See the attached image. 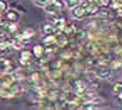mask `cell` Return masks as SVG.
Returning <instances> with one entry per match:
<instances>
[{
  "label": "cell",
  "mask_w": 122,
  "mask_h": 110,
  "mask_svg": "<svg viewBox=\"0 0 122 110\" xmlns=\"http://www.w3.org/2000/svg\"><path fill=\"white\" fill-rule=\"evenodd\" d=\"M112 91L115 94L121 93V92H122V82H116V83L114 84L113 88H112Z\"/></svg>",
  "instance_id": "obj_15"
},
{
  "label": "cell",
  "mask_w": 122,
  "mask_h": 110,
  "mask_svg": "<svg viewBox=\"0 0 122 110\" xmlns=\"http://www.w3.org/2000/svg\"><path fill=\"white\" fill-rule=\"evenodd\" d=\"M86 5V12L88 15L93 16V15H97L99 12V6L96 2H92V3H87V2H82Z\"/></svg>",
  "instance_id": "obj_6"
},
{
  "label": "cell",
  "mask_w": 122,
  "mask_h": 110,
  "mask_svg": "<svg viewBox=\"0 0 122 110\" xmlns=\"http://www.w3.org/2000/svg\"><path fill=\"white\" fill-rule=\"evenodd\" d=\"M2 21V12H0V23H1Z\"/></svg>",
  "instance_id": "obj_24"
},
{
  "label": "cell",
  "mask_w": 122,
  "mask_h": 110,
  "mask_svg": "<svg viewBox=\"0 0 122 110\" xmlns=\"http://www.w3.org/2000/svg\"><path fill=\"white\" fill-rule=\"evenodd\" d=\"M46 95L49 100L53 101L55 98H57V97L60 95V92H59V90H56V89H52V90H49L48 92H46Z\"/></svg>",
  "instance_id": "obj_13"
},
{
  "label": "cell",
  "mask_w": 122,
  "mask_h": 110,
  "mask_svg": "<svg viewBox=\"0 0 122 110\" xmlns=\"http://www.w3.org/2000/svg\"><path fill=\"white\" fill-rule=\"evenodd\" d=\"M118 95H119V98H120V100H122V92H121V93H119Z\"/></svg>",
  "instance_id": "obj_25"
},
{
  "label": "cell",
  "mask_w": 122,
  "mask_h": 110,
  "mask_svg": "<svg viewBox=\"0 0 122 110\" xmlns=\"http://www.w3.org/2000/svg\"><path fill=\"white\" fill-rule=\"evenodd\" d=\"M55 43L59 47H65L66 45H68L69 43V39H68V36L66 35H63L62 33H60L59 36H56V41Z\"/></svg>",
  "instance_id": "obj_7"
},
{
  "label": "cell",
  "mask_w": 122,
  "mask_h": 110,
  "mask_svg": "<svg viewBox=\"0 0 122 110\" xmlns=\"http://www.w3.org/2000/svg\"><path fill=\"white\" fill-rule=\"evenodd\" d=\"M55 25L54 23H52L50 21H45L41 24V30L44 35H51V34L55 33Z\"/></svg>",
  "instance_id": "obj_5"
},
{
  "label": "cell",
  "mask_w": 122,
  "mask_h": 110,
  "mask_svg": "<svg viewBox=\"0 0 122 110\" xmlns=\"http://www.w3.org/2000/svg\"><path fill=\"white\" fill-rule=\"evenodd\" d=\"M98 15L103 19H107L111 16V12H109V10H107V8H101V10H99Z\"/></svg>",
  "instance_id": "obj_17"
},
{
  "label": "cell",
  "mask_w": 122,
  "mask_h": 110,
  "mask_svg": "<svg viewBox=\"0 0 122 110\" xmlns=\"http://www.w3.org/2000/svg\"><path fill=\"white\" fill-rule=\"evenodd\" d=\"M97 4H100L102 6H109L111 3V0H96Z\"/></svg>",
  "instance_id": "obj_22"
},
{
  "label": "cell",
  "mask_w": 122,
  "mask_h": 110,
  "mask_svg": "<svg viewBox=\"0 0 122 110\" xmlns=\"http://www.w3.org/2000/svg\"><path fill=\"white\" fill-rule=\"evenodd\" d=\"M111 5L115 10L122 8V0H111Z\"/></svg>",
  "instance_id": "obj_18"
},
{
  "label": "cell",
  "mask_w": 122,
  "mask_h": 110,
  "mask_svg": "<svg viewBox=\"0 0 122 110\" xmlns=\"http://www.w3.org/2000/svg\"><path fill=\"white\" fill-rule=\"evenodd\" d=\"M32 53H34L37 58H42L43 55L45 53V47L41 44L35 45L34 48H32Z\"/></svg>",
  "instance_id": "obj_10"
},
{
  "label": "cell",
  "mask_w": 122,
  "mask_h": 110,
  "mask_svg": "<svg viewBox=\"0 0 122 110\" xmlns=\"http://www.w3.org/2000/svg\"><path fill=\"white\" fill-rule=\"evenodd\" d=\"M55 41H56V36H53V34L46 35V37L43 39V43L45 45H54Z\"/></svg>",
  "instance_id": "obj_12"
},
{
  "label": "cell",
  "mask_w": 122,
  "mask_h": 110,
  "mask_svg": "<svg viewBox=\"0 0 122 110\" xmlns=\"http://www.w3.org/2000/svg\"><path fill=\"white\" fill-rule=\"evenodd\" d=\"M111 65H112V68H114V69L121 68V66H122V61H120V60H115V61H113L112 63H111Z\"/></svg>",
  "instance_id": "obj_21"
},
{
  "label": "cell",
  "mask_w": 122,
  "mask_h": 110,
  "mask_svg": "<svg viewBox=\"0 0 122 110\" xmlns=\"http://www.w3.org/2000/svg\"><path fill=\"white\" fill-rule=\"evenodd\" d=\"M86 15H87V12H86V5L84 3H80L75 7L71 8V17L74 20H80Z\"/></svg>",
  "instance_id": "obj_2"
},
{
  "label": "cell",
  "mask_w": 122,
  "mask_h": 110,
  "mask_svg": "<svg viewBox=\"0 0 122 110\" xmlns=\"http://www.w3.org/2000/svg\"><path fill=\"white\" fill-rule=\"evenodd\" d=\"M85 77L87 78V80L89 81H95L97 80V75H96V72H95V70H87L85 73Z\"/></svg>",
  "instance_id": "obj_14"
},
{
  "label": "cell",
  "mask_w": 122,
  "mask_h": 110,
  "mask_svg": "<svg viewBox=\"0 0 122 110\" xmlns=\"http://www.w3.org/2000/svg\"><path fill=\"white\" fill-rule=\"evenodd\" d=\"M95 72L97 78L101 79V80H109L112 77V70L109 68H105V66H100L99 68L95 70Z\"/></svg>",
  "instance_id": "obj_4"
},
{
  "label": "cell",
  "mask_w": 122,
  "mask_h": 110,
  "mask_svg": "<svg viewBox=\"0 0 122 110\" xmlns=\"http://www.w3.org/2000/svg\"><path fill=\"white\" fill-rule=\"evenodd\" d=\"M5 17H6V19L10 22H17L18 19H19V14L17 11H14V10H10L6 11V13H5Z\"/></svg>",
  "instance_id": "obj_8"
},
{
  "label": "cell",
  "mask_w": 122,
  "mask_h": 110,
  "mask_svg": "<svg viewBox=\"0 0 122 110\" xmlns=\"http://www.w3.org/2000/svg\"><path fill=\"white\" fill-rule=\"evenodd\" d=\"M31 80L34 82H39L40 81V75H39V72H34L31 75Z\"/></svg>",
  "instance_id": "obj_23"
},
{
  "label": "cell",
  "mask_w": 122,
  "mask_h": 110,
  "mask_svg": "<svg viewBox=\"0 0 122 110\" xmlns=\"http://www.w3.org/2000/svg\"><path fill=\"white\" fill-rule=\"evenodd\" d=\"M87 84L85 83L82 80H75L74 81V83H73V90H74V92L76 93V95H81L84 92L87 90Z\"/></svg>",
  "instance_id": "obj_3"
},
{
  "label": "cell",
  "mask_w": 122,
  "mask_h": 110,
  "mask_svg": "<svg viewBox=\"0 0 122 110\" xmlns=\"http://www.w3.org/2000/svg\"><path fill=\"white\" fill-rule=\"evenodd\" d=\"M35 29H31V27H26V29H24L23 30H22V33H21V36H22V38H31V37H34L35 36Z\"/></svg>",
  "instance_id": "obj_11"
},
{
  "label": "cell",
  "mask_w": 122,
  "mask_h": 110,
  "mask_svg": "<svg viewBox=\"0 0 122 110\" xmlns=\"http://www.w3.org/2000/svg\"><path fill=\"white\" fill-rule=\"evenodd\" d=\"M65 5L66 3L63 0H49V2L44 7V10L48 14H57L65 7Z\"/></svg>",
  "instance_id": "obj_1"
},
{
  "label": "cell",
  "mask_w": 122,
  "mask_h": 110,
  "mask_svg": "<svg viewBox=\"0 0 122 110\" xmlns=\"http://www.w3.org/2000/svg\"><path fill=\"white\" fill-rule=\"evenodd\" d=\"M31 52L29 50H23L20 55V62L23 65H26L28 62L31 60Z\"/></svg>",
  "instance_id": "obj_9"
},
{
  "label": "cell",
  "mask_w": 122,
  "mask_h": 110,
  "mask_svg": "<svg viewBox=\"0 0 122 110\" xmlns=\"http://www.w3.org/2000/svg\"><path fill=\"white\" fill-rule=\"evenodd\" d=\"M34 1H35L36 5H38V6L44 8L47 5V3L49 2V0H34Z\"/></svg>",
  "instance_id": "obj_20"
},
{
  "label": "cell",
  "mask_w": 122,
  "mask_h": 110,
  "mask_svg": "<svg viewBox=\"0 0 122 110\" xmlns=\"http://www.w3.org/2000/svg\"><path fill=\"white\" fill-rule=\"evenodd\" d=\"M65 3L69 8H73L76 5L80 4L81 2H80V0H65Z\"/></svg>",
  "instance_id": "obj_16"
},
{
  "label": "cell",
  "mask_w": 122,
  "mask_h": 110,
  "mask_svg": "<svg viewBox=\"0 0 122 110\" xmlns=\"http://www.w3.org/2000/svg\"><path fill=\"white\" fill-rule=\"evenodd\" d=\"M9 10V3L5 0H0V12L5 13Z\"/></svg>",
  "instance_id": "obj_19"
}]
</instances>
